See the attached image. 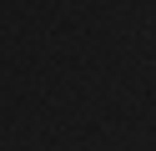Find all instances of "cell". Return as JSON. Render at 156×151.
<instances>
[]
</instances>
